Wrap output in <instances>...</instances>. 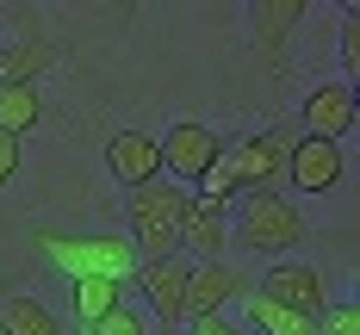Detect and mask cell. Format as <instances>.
Masks as SVG:
<instances>
[{"mask_svg": "<svg viewBox=\"0 0 360 335\" xmlns=\"http://www.w3.org/2000/svg\"><path fill=\"white\" fill-rule=\"evenodd\" d=\"M317 335H360V304H329L317 317Z\"/></svg>", "mask_w": 360, "mask_h": 335, "instance_id": "obj_20", "label": "cell"}, {"mask_svg": "<svg viewBox=\"0 0 360 335\" xmlns=\"http://www.w3.org/2000/svg\"><path fill=\"white\" fill-rule=\"evenodd\" d=\"M19 168H25V149H19V137H6V131H0V186L19 180Z\"/></svg>", "mask_w": 360, "mask_h": 335, "instance_id": "obj_22", "label": "cell"}, {"mask_svg": "<svg viewBox=\"0 0 360 335\" xmlns=\"http://www.w3.org/2000/svg\"><path fill=\"white\" fill-rule=\"evenodd\" d=\"M342 168H348V155H342V143H317V137H298L292 143V162H286V186H298V192H335L342 186Z\"/></svg>", "mask_w": 360, "mask_h": 335, "instance_id": "obj_11", "label": "cell"}, {"mask_svg": "<svg viewBox=\"0 0 360 335\" xmlns=\"http://www.w3.org/2000/svg\"><path fill=\"white\" fill-rule=\"evenodd\" d=\"M193 335H249V329H236L230 317H199V323H193Z\"/></svg>", "mask_w": 360, "mask_h": 335, "instance_id": "obj_23", "label": "cell"}, {"mask_svg": "<svg viewBox=\"0 0 360 335\" xmlns=\"http://www.w3.org/2000/svg\"><path fill=\"white\" fill-rule=\"evenodd\" d=\"M304 19H311L304 0H255V6H249V44H255V56H261L267 69H286V50H292V37H298Z\"/></svg>", "mask_w": 360, "mask_h": 335, "instance_id": "obj_5", "label": "cell"}, {"mask_svg": "<svg viewBox=\"0 0 360 335\" xmlns=\"http://www.w3.org/2000/svg\"><path fill=\"white\" fill-rule=\"evenodd\" d=\"M44 124V93L37 87H0V131L6 137H25Z\"/></svg>", "mask_w": 360, "mask_h": 335, "instance_id": "obj_18", "label": "cell"}, {"mask_svg": "<svg viewBox=\"0 0 360 335\" xmlns=\"http://www.w3.org/2000/svg\"><path fill=\"white\" fill-rule=\"evenodd\" d=\"M342 74H348V81H360V6H348V13H342Z\"/></svg>", "mask_w": 360, "mask_h": 335, "instance_id": "obj_19", "label": "cell"}, {"mask_svg": "<svg viewBox=\"0 0 360 335\" xmlns=\"http://www.w3.org/2000/svg\"><path fill=\"white\" fill-rule=\"evenodd\" d=\"M87 335H149V323L137 317V310H131V304H118L106 323H100V329H87Z\"/></svg>", "mask_w": 360, "mask_h": 335, "instance_id": "obj_21", "label": "cell"}, {"mask_svg": "<svg viewBox=\"0 0 360 335\" xmlns=\"http://www.w3.org/2000/svg\"><path fill=\"white\" fill-rule=\"evenodd\" d=\"M292 131H249L236 143H224L230 155V174H236V192H280L286 186V162H292Z\"/></svg>", "mask_w": 360, "mask_h": 335, "instance_id": "obj_4", "label": "cell"}, {"mask_svg": "<svg viewBox=\"0 0 360 335\" xmlns=\"http://www.w3.org/2000/svg\"><path fill=\"white\" fill-rule=\"evenodd\" d=\"M255 292H267L274 304H286V310L311 317V323L329 310V280L317 273V267H304V261H280V267H267V286H255Z\"/></svg>", "mask_w": 360, "mask_h": 335, "instance_id": "obj_8", "label": "cell"}, {"mask_svg": "<svg viewBox=\"0 0 360 335\" xmlns=\"http://www.w3.org/2000/svg\"><path fill=\"white\" fill-rule=\"evenodd\" d=\"M224 242H230V205H212V199H186V218H180V249L205 261H224Z\"/></svg>", "mask_w": 360, "mask_h": 335, "instance_id": "obj_13", "label": "cell"}, {"mask_svg": "<svg viewBox=\"0 0 360 335\" xmlns=\"http://www.w3.org/2000/svg\"><path fill=\"white\" fill-rule=\"evenodd\" d=\"M230 236L249 249V255H286L311 236L304 211L292 205L286 192H236V218H230Z\"/></svg>", "mask_w": 360, "mask_h": 335, "instance_id": "obj_3", "label": "cell"}, {"mask_svg": "<svg viewBox=\"0 0 360 335\" xmlns=\"http://www.w3.org/2000/svg\"><path fill=\"white\" fill-rule=\"evenodd\" d=\"M0 335H63V323H56V310L37 304L32 292H13L0 304Z\"/></svg>", "mask_w": 360, "mask_h": 335, "instance_id": "obj_16", "label": "cell"}, {"mask_svg": "<svg viewBox=\"0 0 360 335\" xmlns=\"http://www.w3.org/2000/svg\"><path fill=\"white\" fill-rule=\"evenodd\" d=\"M186 186L174 180H143L124 192V218H131V249L137 261H174L180 255V218H186Z\"/></svg>", "mask_w": 360, "mask_h": 335, "instance_id": "obj_1", "label": "cell"}, {"mask_svg": "<svg viewBox=\"0 0 360 335\" xmlns=\"http://www.w3.org/2000/svg\"><path fill=\"white\" fill-rule=\"evenodd\" d=\"M162 143V168L180 180H205V168L217 162V149H224V137H217L205 118H180V124H168V137H155Z\"/></svg>", "mask_w": 360, "mask_h": 335, "instance_id": "obj_6", "label": "cell"}, {"mask_svg": "<svg viewBox=\"0 0 360 335\" xmlns=\"http://www.w3.org/2000/svg\"><path fill=\"white\" fill-rule=\"evenodd\" d=\"M106 174L124 192L143 180H162V143H155V131H112L106 137Z\"/></svg>", "mask_w": 360, "mask_h": 335, "instance_id": "obj_10", "label": "cell"}, {"mask_svg": "<svg viewBox=\"0 0 360 335\" xmlns=\"http://www.w3.org/2000/svg\"><path fill=\"white\" fill-rule=\"evenodd\" d=\"M243 317H249V335H317V323L311 317H298V310H286V304H274L267 292H243Z\"/></svg>", "mask_w": 360, "mask_h": 335, "instance_id": "obj_15", "label": "cell"}, {"mask_svg": "<svg viewBox=\"0 0 360 335\" xmlns=\"http://www.w3.org/2000/svg\"><path fill=\"white\" fill-rule=\"evenodd\" d=\"M354 87L348 81H317L311 93H304V106H298V124H304V137H317V143H342L348 131H354Z\"/></svg>", "mask_w": 360, "mask_h": 335, "instance_id": "obj_7", "label": "cell"}, {"mask_svg": "<svg viewBox=\"0 0 360 335\" xmlns=\"http://www.w3.org/2000/svg\"><path fill=\"white\" fill-rule=\"evenodd\" d=\"M32 242H37V255L50 261V267H63L69 280H124V286H131V273H137V249H131V236H118V230H100V236L37 230Z\"/></svg>", "mask_w": 360, "mask_h": 335, "instance_id": "obj_2", "label": "cell"}, {"mask_svg": "<svg viewBox=\"0 0 360 335\" xmlns=\"http://www.w3.org/2000/svg\"><path fill=\"white\" fill-rule=\"evenodd\" d=\"M168 335H186V329H168Z\"/></svg>", "mask_w": 360, "mask_h": 335, "instance_id": "obj_24", "label": "cell"}, {"mask_svg": "<svg viewBox=\"0 0 360 335\" xmlns=\"http://www.w3.org/2000/svg\"><path fill=\"white\" fill-rule=\"evenodd\" d=\"M56 63H63L56 44H44V37H19V44L0 50V87H37Z\"/></svg>", "mask_w": 360, "mask_h": 335, "instance_id": "obj_14", "label": "cell"}, {"mask_svg": "<svg viewBox=\"0 0 360 335\" xmlns=\"http://www.w3.org/2000/svg\"><path fill=\"white\" fill-rule=\"evenodd\" d=\"M137 286H143L149 310L168 323V329H186V280H193V267L186 261H137V273H131Z\"/></svg>", "mask_w": 360, "mask_h": 335, "instance_id": "obj_9", "label": "cell"}, {"mask_svg": "<svg viewBox=\"0 0 360 335\" xmlns=\"http://www.w3.org/2000/svg\"><path fill=\"white\" fill-rule=\"evenodd\" d=\"M243 292H249V280H243L236 267H224V261L193 267V280H186V323H199V317H224V304L243 298Z\"/></svg>", "mask_w": 360, "mask_h": 335, "instance_id": "obj_12", "label": "cell"}, {"mask_svg": "<svg viewBox=\"0 0 360 335\" xmlns=\"http://www.w3.org/2000/svg\"><path fill=\"white\" fill-rule=\"evenodd\" d=\"M118 304H124V280H75V317H81V329H100Z\"/></svg>", "mask_w": 360, "mask_h": 335, "instance_id": "obj_17", "label": "cell"}]
</instances>
